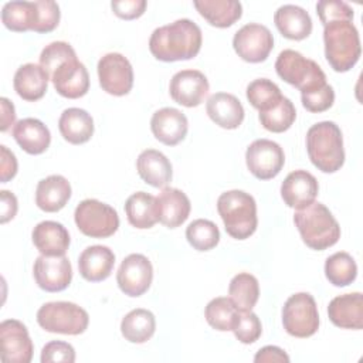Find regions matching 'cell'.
I'll return each instance as SVG.
<instances>
[{
	"label": "cell",
	"instance_id": "obj_1",
	"mask_svg": "<svg viewBox=\"0 0 363 363\" xmlns=\"http://www.w3.org/2000/svg\"><path fill=\"white\" fill-rule=\"evenodd\" d=\"M201 41L200 27L189 18H180L156 28L150 35L149 50L159 61H184L199 54Z\"/></svg>",
	"mask_w": 363,
	"mask_h": 363
},
{
	"label": "cell",
	"instance_id": "obj_2",
	"mask_svg": "<svg viewBox=\"0 0 363 363\" xmlns=\"http://www.w3.org/2000/svg\"><path fill=\"white\" fill-rule=\"evenodd\" d=\"M308 156L315 167L323 173H335L345 163L343 136L332 121L318 122L306 133Z\"/></svg>",
	"mask_w": 363,
	"mask_h": 363
},
{
	"label": "cell",
	"instance_id": "obj_3",
	"mask_svg": "<svg viewBox=\"0 0 363 363\" xmlns=\"http://www.w3.org/2000/svg\"><path fill=\"white\" fill-rule=\"evenodd\" d=\"M294 223L302 241L312 250L323 251L335 245L340 238V227L329 208L319 201H313L305 208L296 210Z\"/></svg>",
	"mask_w": 363,
	"mask_h": 363
},
{
	"label": "cell",
	"instance_id": "obj_4",
	"mask_svg": "<svg viewBox=\"0 0 363 363\" xmlns=\"http://www.w3.org/2000/svg\"><path fill=\"white\" fill-rule=\"evenodd\" d=\"M325 57L336 72L354 67L362 54L359 31L352 21L337 20L323 26Z\"/></svg>",
	"mask_w": 363,
	"mask_h": 363
},
{
	"label": "cell",
	"instance_id": "obj_5",
	"mask_svg": "<svg viewBox=\"0 0 363 363\" xmlns=\"http://www.w3.org/2000/svg\"><path fill=\"white\" fill-rule=\"evenodd\" d=\"M217 211L224 223L225 231L235 240L252 235L258 225L257 203L250 193L228 190L217 200Z\"/></svg>",
	"mask_w": 363,
	"mask_h": 363
},
{
	"label": "cell",
	"instance_id": "obj_6",
	"mask_svg": "<svg viewBox=\"0 0 363 363\" xmlns=\"http://www.w3.org/2000/svg\"><path fill=\"white\" fill-rule=\"evenodd\" d=\"M275 69L279 78L296 86L301 95L313 92L328 84L322 68L295 50L281 51L275 61Z\"/></svg>",
	"mask_w": 363,
	"mask_h": 363
},
{
	"label": "cell",
	"instance_id": "obj_7",
	"mask_svg": "<svg viewBox=\"0 0 363 363\" xmlns=\"http://www.w3.org/2000/svg\"><path fill=\"white\" fill-rule=\"evenodd\" d=\"M38 325L51 333L77 336L86 330L88 312L77 303L57 301L44 303L37 312Z\"/></svg>",
	"mask_w": 363,
	"mask_h": 363
},
{
	"label": "cell",
	"instance_id": "obj_8",
	"mask_svg": "<svg viewBox=\"0 0 363 363\" xmlns=\"http://www.w3.org/2000/svg\"><path fill=\"white\" fill-rule=\"evenodd\" d=\"M78 230L91 238H108L119 227V216L113 207L95 199L82 200L74 213Z\"/></svg>",
	"mask_w": 363,
	"mask_h": 363
},
{
	"label": "cell",
	"instance_id": "obj_9",
	"mask_svg": "<svg viewBox=\"0 0 363 363\" xmlns=\"http://www.w3.org/2000/svg\"><path fill=\"white\" fill-rule=\"evenodd\" d=\"M282 325L295 337H309L319 329V313L313 296L308 292L291 295L282 308Z\"/></svg>",
	"mask_w": 363,
	"mask_h": 363
},
{
	"label": "cell",
	"instance_id": "obj_10",
	"mask_svg": "<svg viewBox=\"0 0 363 363\" xmlns=\"http://www.w3.org/2000/svg\"><path fill=\"white\" fill-rule=\"evenodd\" d=\"M234 51L247 62H262L274 48V37L268 27L257 23L242 26L233 38Z\"/></svg>",
	"mask_w": 363,
	"mask_h": 363
},
{
	"label": "cell",
	"instance_id": "obj_11",
	"mask_svg": "<svg viewBox=\"0 0 363 363\" xmlns=\"http://www.w3.org/2000/svg\"><path fill=\"white\" fill-rule=\"evenodd\" d=\"M98 78L101 88L113 96H123L133 86V69L126 57L119 52H108L98 61Z\"/></svg>",
	"mask_w": 363,
	"mask_h": 363
},
{
	"label": "cell",
	"instance_id": "obj_12",
	"mask_svg": "<svg viewBox=\"0 0 363 363\" xmlns=\"http://www.w3.org/2000/svg\"><path fill=\"white\" fill-rule=\"evenodd\" d=\"M245 162L250 173L259 180H269L278 176L285 163L282 147L269 139L254 140L245 152Z\"/></svg>",
	"mask_w": 363,
	"mask_h": 363
},
{
	"label": "cell",
	"instance_id": "obj_13",
	"mask_svg": "<svg viewBox=\"0 0 363 363\" xmlns=\"http://www.w3.org/2000/svg\"><path fill=\"white\" fill-rule=\"evenodd\" d=\"M0 357L4 363H30L34 346L24 323L6 319L0 323Z\"/></svg>",
	"mask_w": 363,
	"mask_h": 363
},
{
	"label": "cell",
	"instance_id": "obj_14",
	"mask_svg": "<svg viewBox=\"0 0 363 363\" xmlns=\"http://www.w3.org/2000/svg\"><path fill=\"white\" fill-rule=\"evenodd\" d=\"M153 279V267L143 254H129L116 272L119 289L132 298L143 295Z\"/></svg>",
	"mask_w": 363,
	"mask_h": 363
},
{
	"label": "cell",
	"instance_id": "obj_15",
	"mask_svg": "<svg viewBox=\"0 0 363 363\" xmlns=\"http://www.w3.org/2000/svg\"><path fill=\"white\" fill-rule=\"evenodd\" d=\"M33 275L37 285L47 292H60L68 288L72 279V267L65 255H40L34 261Z\"/></svg>",
	"mask_w": 363,
	"mask_h": 363
},
{
	"label": "cell",
	"instance_id": "obj_16",
	"mask_svg": "<svg viewBox=\"0 0 363 363\" xmlns=\"http://www.w3.org/2000/svg\"><path fill=\"white\" fill-rule=\"evenodd\" d=\"M208 88L206 75L197 69H182L176 72L169 85L173 101L186 108L199 106L207 96Z\"/></svg>",
	"mask_w": 363,
	"mask_h": 363
},
{
	"label": "cell",
	"instance_id": "obj_17",
	"mask_svg": "<svg viewBox=\"0 0 363 363\" xmlns=\"http://www.w3.org/2000/svg\"><path fill=\"white\" fill-rule=\"evenodd\" d=\"M55 91L68 99L84 96L89 89V75L78 58L68 60L60 64L50 75Z\"/></svg>",
	"mask_w": 363,
	"mask_h": 363
},
{
	"label": "cell",
	"instance_id": "obj_18",
	"mask_svg": "<svg viewBox=\"0 0 363 363\" xmlns=\"http://www.w3.org/2000/svg\"><path fill=\"white\" fill-rule=\"evenodd\" d=\"M319 184L313 174L306 170L291 172L281 184V197L291 208H305L318 196Z\"/></svg>",
	"mask_w": 363,
	"mask_h": 363
},
{
	"label": "cell",
	"instance_id": "obj_19",
	"mask_svg": "<svg viewBox=\"0 0 363 363\" xmlns=\"http://www.w3.org/2000/svg\"><path fill=\"white\" fill-rule=\"evenodd\" d=\"M150 129L159 142L167 146H176L186 138L189 122L182 111L176 108H162L153 113Z\"/></svg>",
	"mask_w": 363,
	"mask_h": 363
},
{
	"label": "cell",
	"instance_id": "obj_20",
	"mask_svg": "<svg viewBox=\"0 0 363 363\" xmlns=\"http://www.w3.org/2000/svg\"><path fill=\"white\" fill-rule=\"evenodd\" d=\"M157 220L167 228L182 225L190 214L191 204L186 193L174 187H163L156 197Z\"/></svg>",
	"mask_w": 363,
	"mask_h": 363
},
{
	"label": "cell",
	"instance_id": "obj_21",
	"mask_svg": "<svg viewBox=\"0 0 363 363\" xmlns=\"http://www.w3.org/2000/svg\"><path fill=\"white\" fill-rule=\"evenodd\" d=\"M330 322L342 329L363 328V295L360 292L345 294L333 298L328 306Z\"/></svg>",
	"mask_w": 363,
	"mask_h": 363
},
{
	"label": "cell",
	"instance_id": "obj_22",
	"mask_svg": "<svg viewBox=\"0 0 363 363\" xmlns=\"http://www.w3.org/2000/svg\"><path fill=\"white\" fill-rule=\"evenodd\" d=\"M115 254L106 245L86 247L78 258V269L84 279L101 282L106 279L113 269Z\"/></svg>",
	"mask_w": 363,
	"mask_h": 363
},
{
	"label": "cell",
	"instance_id": "obj_23",
	"mask_svg": "<svg viewBox=\"0 0 363 363\" xmlns=\"http://www.w3.org/2000/svg\"><path fill=\"white\" fill-rule=\"evenodd\" d=\"M208 118L224 129H237L244 121V108L240 99L227 92L213 94L206 104Z\"/></svg>",
	"mask_w": 363,
	"mask_h": 363
},
{
	"label": "cell",
	"instance_id": "obj_24",
	"mask_svg": "<svg viewBox=\"0 0 363 363\" xmlns=\"http://www.w3.org/2000/svg\"><path fill=\"white\" fill-rule=\"evenodd\" d=\"M31 238L35 248L43 255L50 257L65 255L71 241L68 230L61 223L51 220L38 223L31 233Z\"/></svg>",
	"mask_w": 363,
	"mask_h": 363
},
{
	"label": "cell",
	"instance_id": "obj_25",
	"mask_svg": "<svg viewBox=\"0 0 363 363\" xmlns=\"http://www.w3.org/2000/svg\"><path fill=\"white\" fill-rule=\"evenodd\" d=\"M13 138L28 155L44 153L51 143L48 128L35 118H24L13 126Z\"/></svg>",
	"mask_w": 363,
	"mask_h": 363
},
{
	"label": "cell",
	"instance_id": "obj_26",
	"mask_svg": "<svg viewBox=\"0 0 363 363\" xmlns=\"http://www.w3.org/2000/svg\"><path fill=\"white\" fill-rule=\"evenodd\" d=\"M71 197V184L61 174H51L38 182L35 204L47 213H55L65 207Z\"/></svg>",
	"mask_w": 363,
	"mask_h": 363
},
{
	"label": "cell",
	"instance_id": "obj_27",
	"mask_svg": "<svg viewBox=\"0 0 363 363\" xmlns=\"http://www.w3.org/2000/svg\"><path fill=\"white\" fill-rule=\"evenodd\" d=\"M48 74L41 65L28 62L17 68L13 79L14 91L20 98L28 102L41 99L48 88Z\"/></svg>",
	"mask_w": 363,
	"mask_h": 363
},
{
	"label": "cell",
	"instance_id": "obj_28",
	"mask_svg": "<svg viewBox=\"0 0 363 363\" xmlns=\"http://www.w3.org/2000/svg\"><path fill=\"white\" fill-rule=\"evenodd\" d=\"M278 31L289 40H303L312 33V18L306 10L295 4H284L274 14Z\"/></svg>",
	"mask_w": 363,
	"mask_h": 363
},
{
	"label": "cell",
	"instance_id": "obj_29",
	"mask_svg": "<svg viewBox=\"0 0 363 363\" xmlns=\"http://www.w3.org/2000/svg\"><path fill=\"white\" fill-rule=\"evenodd\" d=\"M140 179L153 187H166L173 176L170 160L159 150L146 149L136 160Z\"/></svg>",
	"mask_w": 363,
	"mask_h": 363
},
{
	"label": "cell",
	"instance_id": "obj_30",
	"mask_svg": "<svg viewBox=\"0 0 363 363\" xmlns=\"http://www.w3.org/2000/svg\"><path fill=\"white\" fill-rule=\"evenodd\" d=\"M61 136L72 145H82L94 135V119L81 108L65 109L58 121Z\"/></svg>",
	"mask_w": 363,
	"mask_h": 363
},
{
	"label": "cell",
	"instance_id": "obj_31",
	"mask_svg": "<svg viewBox=\"0 0 363 363\" xmlns=\"http://www.w3.org/2000/svg\"><path fill=\"white\" fill-rule=\"evenodd\" d=\"M193 6L211 26L227 28L242 16V6L237 0H194Z\"/></svg>",
	"mask_w": 363,
	"mask_h": 363
},
{
	"label": "cell",
	"instance_id": "obj_32",
	"mask_svg": "<svg viewBox=\"0 0 363 363\" xmlns=\"http://www.w3.org/2000/svg\"><path fill=\"white\" fill-rule=\"evenodd\" d=\"M125 213L130 225L145 230L153 227L157 220L156 197L145 191H136L128 197Z\"/></svg>",
	"mask_w": 363,
	"mask_h": 363
},
{
	"label": "cell",
	"instance_id": "obj_33",
	"mask_svg": "<svg viewBox=\"0 0 363 363\" xmlns=\"http://www.w3.org/2000/svg\"><path fill=\"white\" fill-rule=\"evenodd\" d=\"M156 330L155 315L143 308H136L125 315L121 322L122 336L130 343L147 342Z\"/></svg>",
	"mask_w": 363,
	"mask_h": 363
},
{
	"label": "cell",
	"instance_id": "obj_34",
	"mask_svg": "<svg viewBox=\"0 0 363 363\" xmlns=\"http://www.w3.org/2000/svg\"><path fill=\"white\" fill-rule=\"evenodd\" d=\"M258 296L259 284L254 275L248 272H240L230 281L228 298L238 311H252Z\"/></svg>",
	"mask_w": 363,
	"mask_h": 363
},
{
	"label": "cell",
	"instance_id": "obj_35",
	"mask_svg": "<svg viewBox=\"0 0 363 363\" xmlns=\"http://www.w3.org/2000/svg\"><path fill=\"white\" fill-rule=\"evenodd\" d=\"M1 21L11 31L34 30L37 24L35 1H9L1 9Z\"/></svg>",
	"mask_w": 363,
	"mask_h": 363
},
{
	"label": "cell",
	"instance_id": "obj_36",
	"mask_svg": "<svg viewBox=\"0 0 363 363\" xmlns=\"http://www.w3.org/2000/svg\"><path fill=\"white\" fill-rule=\"evenodd\" d=\"M325 275L332 285L347 286L357 277V265L350 254L339 251L328 257L325 262Z\"/></svg>",
	"mask_w": 363,
	"mask_h": 363
},
{
	"label": "cell",
	"instance_id": "obj_37",
	"mask_svg": "<svg viewBox=\"0 0 363 363\" xmlns=\"http://www.w3.org/2000/svg\"><path fill=\"white\" fill-rule=\"evenodd\" d=\"M238 309L234 306V303L230 301V298L225 296H218L211 299L204 311V316L207 323L220 332H227L233 330L237 316H238Z\"/></svg>",
	"mask_w": 363,
	"mask_h": 363
},
{
	"label": "cell",
	"instance_id": "obj_38",
	"mask_svg": "<svg viewBox=\"0 0 363 363\" xmlns=\"http://www.w3.org/2000/svg\"><path fill=\"white\" fill-rule=\"evenodd\" d=\"M296 118V109L291 99L282 96V99L275 104L268 111L259 112V122L261 125L274 133H281L288 130Z\"/></svg>",
	"mask_w": 363,
	"mask_h": 363
},
{
	"label": "cell",
	"instance_id": "obj_39",
	"mask_svg": "<svg viewBox=\"0 0 363 363\" xmlns=\"http://www.w3.org/2000/svg\"><path fill=\"white\" fill-rule=\"evenodd\" d=\"M279 86L267 78H258L248 84L247 99L259 112L268 111L282 99Z\"/></svg>",
	"mask_w": 363,
	"mask_h": 363
},
{
	"label": "cell",
	"instance_id": "obj_40",
	"mask_svg": "<svg viewBox=\"0 0 363 363\" xmlns=\"http://www.w3.org/2000/svg\"><path fill=\"white\" fill-rule=\"evenodd\" d=\"M186 238L189 244L197 251H210L220 241L218 227L204 218H197L191 221L186 228Z\"/></svg>",
	"mask_w": 363,
	"mask_h": 363
},
{
	"label": "cell",
	"instance_id": "obj_41",
	"mask_svg": "<svg viewBox=\"0 0 363 363\" xmlns=\"http://www.w3.org/2000/svg\"><path fill=\"white\" fill-rule=\"evenodd\" d=\"M77 58L75 50L65 41H54L44 47V50L40 54V65L44 68V71L48 74V77L52 74V71L62 62Z\"/></svg>",
	"mask_w": 363,
	"mask_h": 363
},
{
	"label": "cell",
	"instance_id": "obj_42",
	"mask_svg": "<svg viewBox=\"0 0 363 363\" xmlns=\"http://www.w3.org/2000/svg\"><path fill=\"white\" fill-rule=\"evenodd\" d=\"M233 332L237 340L244 345H251L259 339L262 333V325L259 318L252 311H240Z\"/></svg>",
	"mask_w": 363,
	"mask_h": 363
},
{
	"label": "cell",
	"instance_id": "obj_43",
	"mask_svg": "<svg viewBox=\"0 0 363 363\" xmlns=\"http://www.w3.org/2000/svg\"><path fill=\"white\" fill-rule=\"evenodd\" d=\"M316 13L323 26H326L328 23H332V21H337V20L353 21V16H354L353 9L347 3L339 1V0L318 1Z\"/></svg>",
	"mask_w": 363,
	"mask_h": 363
},
{
	"label": "cell",
	"instance_id": "obj_44",
	"mask_svg": "<svg viewBox=\"0 0 363 363\" xmlns=\"http://www.w3.org/2000/svg\"><path fill=\"white\" fill-rule=\"evenodd\" d=\"M37 24L33 31L35 33H50L60 23V7L52 0H37Z\"/></svg>",
	"mask_w": 363,
	"mask_h": 363
},
{
	"label": "cell",
	"instance_id": "obj_45",
	"mask_svg": "<svg viewBox=\"0 0 363 363\" xmlns=\"http://www.w3.org/2000/svg\"><path fill=\"white\" fill-rule=\"evenodd\" d=\"M302 99V105L306 111L313 112V113H319V112H325L328 111L333 102H335V91L332 88V85L326 84L325 86L309 92V94H302L301 95Z\"/></svg>",
	"mask_w": 363,
	"mask_h": 363
},
{
	"label": "cell",
	"instance_id": "obj_46",
	"mask_svg": "<svg viewBox=\"0 0 363 363\" xmlns=\"http://www.w3.org/2000/svg\"><path fill=\"white\" fill-rule=\"evenodd\" d=\"M40 360H41V363H52V362L74 363L75 362V350L67 342L52 340V342H48L43 347Z\"/></svg>",
	"mask_w": 363,
	"mask_h": 363
},
{
	"label": "cell",
	"instance_id": "obj_47",
	"mask_svg": "<svg viewBox=\"0 0 363 363\" xmlns=\"http://www.w3.org/2000/svg\"><path fill=\"white\" fill-rule=\"evenodd\" d=\"M146 4L145 0H115L111 3V7L119 18L133 20L145 13Z\"/></svg>",
	"mask_w": 363,
	"mask_h": 363
},
{
	"label": "cell",
	"instance_id": "obj_48",
	"mask_svg": "<svg viewBox=\"0 0 363 363\" xmlns=\"http://www.w3.org/2000/svg\"><path fill=\"white\" fill-rule=\"evenodd\" d=\"M17 173V159L4 145L0 146V180L1 183L9 182Z\"/></svg>",
	"mask_w": 363,
	"mask_h": 363
},
{
	"label": "cell",
	"instance_id": "obj_49",
	"mask_svg": "<svg viewBox=\"0 0 363 363\" xmlns=\"http://www.w3.org/2000/svg\"><path fill=\"white\" fill-rule=\"evenodd\" d=\"M254 362L257 363H271V362H281L288 363L289 356L278 346H264L259 349L254 357Z\"/></svg>",
	"mask_w": 363,
	"mask_h": 363
},
{
	"label": "cell",
	"instance_id": "obj_50",
	"mask_svg": "<svg viewBox=\"0 0 363 363\" xmlns=\"http://www.w3.org/2000/svg\"><path fill=\"white\" fill-rule=\"evenodd\" d=\"M0 200H1V224L10 221L11 218H14V216L17 214V199L16 196L9 191V190H1L0 191Z\"/></svg>",
	"mask_w": 363,
	"mask_h": 363
},
{
	"label": "cell",
	"instance_id": "obj_51",
	"mask_svg": "<svg viewBox=\"0 0 363 363\" xmlns=\"http://www.w3.org/2000/svg\"><path fill=\"white\" fill-rule=\"evenodd\" d=\"M0 104H1L0 130L1 132H7L11 125H16L14 123V121H16V111H14V105L7 98H1Z\"/></svg>",
	"mask_w": 363,
	"mask_h": 363
}]
</instances>
